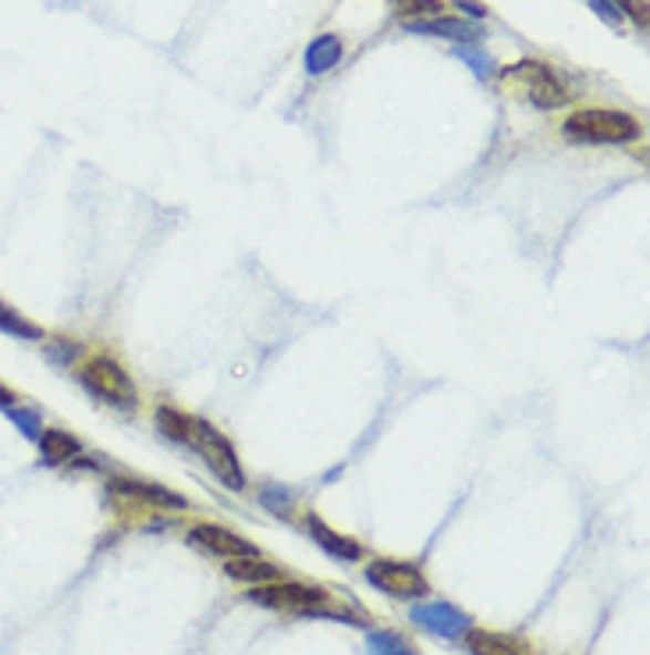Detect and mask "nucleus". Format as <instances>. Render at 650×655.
Listing matches in <instances>:
<instances>
[{
  "label": "nucleus",
  "instance_id": "18",
  "mask_svg": "<svg viewBox=\"0 0 650 655\" xmlns=\"http://www.w3.org/2000/svg\"><path fill=\"white\" fill-rule=\"evenodd\" d=\"M452 54H455L458 61H466L470 72H473L476 79H491V75H494V58L487 54V50H484L481 43H455Z\"/></svg>",
  "mask_w": 650,
  "mask_h": 655
},
{
  "label": "nucleus",
  "instance_id": "3",
  "mask_svg": "<svg viewBox=\"0 0 650 655\" xmlns=\"http://www.w3.org/2000/svg\"><path fill=\"white\" fill-rule=\"evenodd\" d=\"M249 602H256V606H267V610H288V613L313 616L317 610L328 606V595H323L320 587H313V584L285 581V584H256L249 592Z\"/></svg>",
  "mask_w": 650,
  "mask_h": 655
},
{
  "label": "nucleus",
  "instance_id": "21",
  "mask_svg": "<svg viewBox=\"0 0 650 655\" xmlns=\"http://www.w3.org/2000/svg\"><path fill=\"white\" fill-rule=\"evenodd\" d=\"M8 421L19 428L29 442H37L43 434V417L37 410H29V407H8Z\"/></svg>",
  "mask_w": 650,
  "mask_h": 655
},
{
  "label": "nucleus",
  "instance_id": "11",
  "mask_svg": "<svg viewBox=\"0 0 650 655\" xmlns=\"http://www.w3.org/2000/svg\"><path fill=\"white\" fill-rule=\"evenodd\" d=\"M111 495H125V499H140V502H149V506H164V510H185L189 502H185L182 495L161 489V484H146V481H111L107 484Z\"/></svg>",
  "mask_w": 650,
  "mask_h": 655
},
{
  "label": "nucleus",
  "instance_id": "8",
  "mask_svg": "<svg viewBox=\"0 0 650 655\" xmlns=\"http://www.w3.org/2000/svg\"><path fill=\"white\" fill-rule=\"evenodd\" d=\"M189 545L203 549L207 556H217V560H246V556H260V549H256L252 542L238 539V534L217 528V524H196L189 531Z\"/></svg>",
  "mask_w": 650,
  "mask_h": 655
},
{
  "label": "nucleus",
  "instance_id": "19",
  "mask_svg": "<svg viewBox=\"0 0 650 655\" xmlns=\"http://www.w3.org/2000/svg\"><path fill=\"white\" fill-rule=\"evenodd\" d=\"M367 648H370V655H416L413 645H409L405 637L395 634V631H370Z\"/></svg>",
  "mask_w": 650,
  "mask_h": 655
},
{
  "label": "nucleus",
  "instance_id": "14",
  "mask_svg": "<svg viewBox=\"0 0 650 655\" xmlns=\"http://www.w3.org/2000/svg\"><path fill=\"white\" fill-rule=\"evenodd\" d=\"M228 577L231 581H243V584H274L281 574L278 566L260 560V556H246V560H228Z\"/></svg>",
  "mask_w": 650,
  "mask_h": 655
},
{
  "label": "nucleus",
  "instance_id": "4",
  "mask_svg": "<svg viewBox=\"0 0 650 655\" xmlns=\"http://www.w3.org/2000/svg\"><path fill=\"white\" fill-rule=\"evenodd\" d=\"M193 446L203 452V460L210 463V470L228 484L231 492H243L246 489V474H243V467H238V457H235V449L231 442L225 439L220 431H214L210 424H203L196 421V439Z\"/></svg>",
  "mask_w": 650,
  "mask_h": 655
},
{
  "label": "nucleus",
  "instance_id": "22",
  "mask_svg": "<svg viewBox=\"0 0 650 655\" xmlns=\"http://www.w3.org/2000/svg\"><path fill=\"white\" fill-rule=\"evenodd\" d=\"M47 352L54 357L58 364H72L75 352H79V342H68V339H50L47 342Z\"/></svg>",
  "mask_w": 650,
  "mask_h": 655
},
{
  "label": "nucleus",
  "instance_id": "26",
  "mask_svg": "<svg viewBox=\"0 0 650 655\" xmlns=\"http://www.w3.org/2000/svg\"><path fill=\"white\" fill-rule=\"evenodd\" d=\"M0 407H14V396L8 385H0Z\"/></svg>",
  "mask_w": 650,
  "mask_h": 655
},
{
  "label": "nucleus",
  "instance_id": "7",
  "mask_svg": "<svg viewBox=\"0 0 650 655\" xmlns=\"http://www.w3.org/2000/svg\"><path fill=\"white\" fill-rule=\"evenodd\" d=\"M413 624L423 627L426 634H437V637H462L466 631H473V620L470 613H462L452 602H420L413 606Z\"/></svg>",
  "mask_w": 650,
  "mask_h": 655
},
{
  "label": "nucleus",
  "instance_id": "9",
  "mask_svg": "<svg viewBox=\"0 0 650 655\" xmlns=\"http://www.w3.org/2000/svg\"><path fill=\"white\" fill-rule=\"evenodd\" d=\"M409 32H420V37H444L455 43H481L484 29L470 25V19H452V14H441V19H426V22H405Z\"/></svg>",
  "mask_w": 650,
  "mask_h": 655
},
{
  "label": "nucleus",
  "instance_id": "15",
  "mask_svg": "<svg viewBox=\"0 0 650 655\" xmlns=\"http://www.w3.org/2000/svg\"><path fill=\"white\" fill-rule=\"evenodd\" d=\"M462 637H466V645H470L473 655H523L512 637L491 634V631H466Z\"/></svg>",
  "mask_w": 650,
  "mask_h": 655
},
{
  "label": "nucleus",
  "instance_id": "20",
  "mask_svg": "<svg viewBox=\"0 0 650 655\" xmlns=\"http://www.w3.org/2000/svg\"><path fill=\"white\" fill-rule=\"evenodd\" d=\"M395 11L409 22H426V19H441L444 4L441 0H395Z\"/></svg>",
  "mask_w": 650,
  "mask_h": 655
},
{
  "label": "nucleus",
  "instance_id": "25",
  "mask_svg": "<svg viewBox=\"0 0 650 655\" xmlns=\"http://www.w3.org/2000/svg\"><path fill=\"white\" fill-rule=\"evenodd\" d=\"M452 4H455L458 11H466L470 19H487V8L481 4V0H452Z\"/></svg>",
  "mask_w": 650,
  "mask_h": 655
},
{
  "label": "nucleus",
  "instance_id": "17",
  "mask_svg": "<svg viewBox=\"0 0 650 655\" xmlns=\"http://www.w3.org/2000/svg\"><path fill=\"white\" fill-rule=\"evenodd\" d=\"M157 428L167 434V439H175L182 446H193V439H196V421H189V417L171 410V407L157 410Z\"/></svg>",
  "mask_w": 650,
  "mask_h": 655
},
{
  "label": "nucleus",
  "instance_id": "23",
  "mask_svg": "<svg viewBox=\"0 0 650 655\" xmlns=\"http://www.w3.org/2000/svg\"><path fill=\"white\" fill-rule=\"evenodd\" d=\"M590 8L601 14L605 22H611V25H622V8L615 4V0H590Z\"/></svg>",
  "mask_w": 650,
  "mask_h": 655
},
{
  "label": "nucleus",
  "instance_id": "5",
  "mask_svg": "<svg viewBox=\"0 0 650 655\" xmlns=\"http://www.w3.org/2000/svg\"><path fill=\"white\" fill-rule=\"evenodd\" d=\"M367 581L378 587L384 595H395V598H423L431 592V584L420 574L413 563H391V560H378L367 566Z\"/></svg>",
  "mask_w": 650,
  "mask_h": 655
},
{
  "label": "nucleus",
  "instance_id": "12",
  "mask_svg": "<svg viewBox=\"0 0 650 655\" xmlns=\"http://www.w3.org/2000/svg\"><path fill=\"white\" fill-rule=\"evenodd\" d=\"M306 528H310V534L317 539V545H320V549H328V556L345 560V563L363 560V545H359L355 539H345V534L331 531L328 524H323L320 516H306Z\"/></svg>",
  "mask_w": 650,
  "mask_h": 655
},
{
  "label": "nucleus",
  "instance_id": "10",
  "mask_svg": "<svg viewBox=\"0 0 650 655\" xmlns=\"http://www.w3.org/2000/svg\"><path fill=\"white\" fill-rule=\"evenodd\" d=\"M341 58H345V43H341V37H334V32H323V37H317L310 47H306L302 69L310 75H328L331 69H338Z\"/></svg>",
  "mask_w": 650,
  "mask_h": 655
},
{
  "label": "nucleus",
  "instance_id": "13",
  "mask_svg": "<svg viewBox=\"0 0 650 655\" xmlns=\"http://www.w3.org/2000/svg\"><path fill=\"white\" fill-rule=\"evenodd\" d=\"M37 446H40V460L47 463V467H61V463H72L79 452H82V442L75 439V434H68V431H61V428H47L40 439H37Z\"/></svg>",
  "mask_w": 650,
  "mask_h": 655
},
{
  "label": "nucleus",
  "instance_id": "2",
  "mask_svg": "<svg viewBox=\"0 0 650 655\" xmlns=\"http://www.w3.org/2000/svg\"><path fill=\"white\" fill-rule=\"evenodd\" d=\"M82 385L90 389L96 399H104L107 407H117V410H132L135 402H140V396H135V385L132 378L117 367L111 357H93L90 364L79 371Z\"/></svg>",
  "mask_w": 650,
  "mask_h": 655
},
{
  "label": "nucleus",
  "instance_id": "1",
  "mask_svg": "<svg viewBox=\"0 0 650 655\" xmlns=\"http://www.w3.org/2000/svg\"><path fill=\"white\" fill-rule=\"evenodd\" d=\"M566 140L572 143H629L640 136L637 117L626 111H605V108H590V111H576L566 117Z\"/></svg>",
  "mask_w": 650,
  "mask_h": 655
},
{
  "label": "nucleus",
  "instance_id": "16",
  "mask_svg": "<svg viewBox=\"0 0 650 655\" xmlns=\"http://www.w3.org/2000/svg\"><path fill=\"white\" fill-rule=\"evenodd\" d=\"M0 331L14 335V339H25V342H40L43 339V328L32 325L29 317H22L14 307H8L4 299H0Z\"/></svg>",
  "mask_w": 650,
  "mask_h": 655
},
{
  "label": "nucleus",
  "instance_id": "6",
  "mask_svg": "<svg viewBox=\"0 0 650 655\" xmlns=\"http://www.w3.org/2000/svg\"><path fill=\"white\" fill-rule=\"evenodd\" d=\"M512 75H519L526 82V90H529V100H534L537 108L544 111H551V108H561V104H569V93L566 86L558 82V75L547 69L544 61H519L516 69H508Z\"/></svg>",
  "mask_w": 650,
  "mask_h": 655
},
{
  "label": "nucleus",
  "instance_id": "24",
  "mask_svg": "<svg viewBox=\"0 0 650 655\" xmlns=\"http://www.w3.org/2000/svg\"><path fill=\"white\" fill-rule=\"evenodd\" d=\"M264 506L274 510V513H281V516H288V492H281V489H264Z\"/></svg>",
  "mask_w": 650,
  "mask_h": 655
}]
</instances>
